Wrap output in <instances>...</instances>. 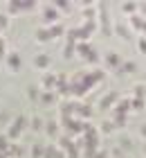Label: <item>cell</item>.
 <instances>
[{"mask_svg": "<svg viewBox=\"0 0 146 158\" xmlns=\"http://www.w3.org/2000/svg\"><path fill=\"white\" fill-rule=\"evenodd\" d=\"M124 9H126V11H135V5L128 2V5H124Z\"/></svg>", "mask_w": 146, "mask_h": 158, "instance_id": "603a6c76", "label": "cell"}, {"mask_svg": "<svg viewBox=\"0 0 146 158\" xmlns=\"http://www.w3.org/2000/svg\"><path fill=\"white\" fill-rule=\"evenodd\" d=\"M72 52H74V43H72V41H70V43H68V45H65V56H70Z\"/></svg>", "mask_w": 146, "mask_h": 158, "instance_id": "ac0fdd59", "label": "cell"}, {"mask_svg": "<svg viewBox=\"0 0 146 158\" xmlns=\"http://www.w3.org/2000/svg\"><path fill=\"white\" fill-rule=\"evenodd\" d=\"M5 54V43H2V39H0V56Z\"/></svg>", "mask_w": 146, "mask_h": 158, "instance_id": "4316f807", "label": "cell"}, {"mask_svg": "<svg viewBox=\"0 0 146 158\" xmlns=\"http://www.w3.org/2000/svg\"><path fill=\"white\" fill-rule=\"evenodd\" d=\"M5 25H7V18H5V16H0V27H5Z\"/></svg>", "mask_w": 146, "mask_h": 158, "instance_id": "83f0119b", "label": "cell"}, {"mask_svg": "<svg viewBox=\"0 0 146 158\" xmlns=\"http://www.w3.org/2000/svg\"><path fill=\"white\" fill-rule=\"evenodd\" d=\"M130 106H133V109H142V106H144V99L137 97V99H133V102H130Z\"/></svg>", "mask_w": 146, "mask_h": 158, "instance_id": "9a60e30c", "label": "cell"}, {"mask_svg": "<svg viewBox=\"0 0 146 158\" xmlns=\"http://www.w3.org/2000/svg\"><path fill=\"white\" fill-rule=\"evenodd\" d=\"M77 111L81 113V115H90V113H92V109H90V106H79V104H77Z\"/></svg>", "mask_w": 146, "mask_h": 158, "instance_id": "8fae6325", "label": "cell"}, {"mask_svg": "<svg viewBox=\"0 0 146 158\" xmlns=\"http://www.w3.org/2000/svg\"><path fill=\"white\" fill-rule=\"evenodd\" d=\"M117 99V93H110V95H106V99H101V109H106V106H110V102Z\"/></svg>", "mask_w": 146, "mask_h": 158, "instance_id": "8992f818", "label": "cell"}, {"mask_svg": "<svg viewBox=\"0 0 146 158\" xmlns=\"http://www.w3.org/2000/svg\"><path fill=\"white\" fill-rule=\"evenodd\" d=\"M124 70H126V73H133V70H135V66H133V63H130V61H128V63H126V66H124Z\"/></svg>", "mask_w": 146, "mask_h": 158, "instance_id": "ffe728a7", "label": "cell"}, {"mask_svg": "<svg viewBox=\"0 0 146 158\" xmlns=\"http://www.w3.org/2000/svg\"><path fill=\"white\" fill-rule=\"evenodd\" d=\"M77 50H79V52H81V54L85 56V54H88V52H90V50H92V48H90V45H88V43H81V45H79Z\"/></svg>", "mask_w": 146, "mask_h": 158, "instance_id": "7c38bea8", "label": "cell"}, {"mask_svg": "<svg viewBox=\"0 0 146 158\" xmlns=\"http://www.w3.org/2000/svg\"><path fill=\"white\" fill-rule=\"evenodd\" d=\"M85 56H88V61H97V59H99V54H97V52H92V50H90V52H88Z\"/></svg>", "mask_w": 146, "mask_h": 158, "instance_id": "d6986e66", "label": "cell"}, {"mask_svg": "<svg viewBox=\"0 0 146 158\" xmlns=\"http://www.w3.org/2000/svg\"><path fill=\"white\" fill-rule=\"evenodd\" d=\"M108 152H97V154H92V158H106Z\"/></svg>", "mask_w": 146, "mask_h": 158, "instance_id": "44dd1931", "label": "cell"}, {"mask_svg": "<svg viewBox=\"0 0 146 158\" xmlns=\"http://www.w3.org/2000/svg\"><path fill=\"white\" fill-rule=\"evenodd\" d=\"M29 7H32L29 2H11L9 9H11V11H18V9H29Z\"/></svg>", "mask_w": 146, "mask_h": 158, "instance_id": "5b68a950", "label": "cell"}, {"mask_svg": "<svg viewBox=\"0 0 146 158\" xmlns=\"http://www.w3.org/2000/svg\"><path fill=\"white\" fill-rule=\"evenodd\" d=\"M9 156H20V147L11 145V147H9Z\"/></svg>", "mask_w": 146, "mask_h": 158, "instance_id": "e0dca14e", "label": "cell"}, {"mask_svg": "<svg viewBox=\"0 0 146 158\" xmlns=\"http://www.w3.org/2000/svg\"><path fill=\"white\" fill-rule=\"evenodd\" d=\"M25 127V118H18L16 120V124H14L11 129H9V135H11V138H16V135L20 133V129H23Z\"/></svg>", "mask_w": 146, "mask_h": 158, "instance_id": "7a4b0ae2", "label": "cell"}, {"mask_svg": "<svg viewBox=\"0 0 146 158\" xmlns=\"http://www.w3.org/2000/svg\"><path fill=\"white\" fill-rule=\"evenodd\" d=\"M63 34V30H61V25H54L52 30H49V36H61Z\"/></svg>", "mask_w": 146, "mask_h": 158, "instance_id": "30bf717a", "label": "cell"}, {"mask_svg": "<svg viewBox=\"0 0 146 158\" xmlns=\"http://www.w3.org/2000/svg\"><path fill=\"white\" fill-rule=\"evenodd\" d=\"M108 63H110V66H119V56H117V54H110V56H108Z\"/></svg>", "mask_w": 146, "mask_h": 158, "instance_id": "4fadbf2b", "label": "cell"}, {"mask_svg": "<svg viewBox=\"0 0 146 158\" xmlns=\"http://www.w3.org/2000/svg\"><path fill=\"white\" fill-rule=\"evenodd\" d=\"M56 16H58V14H56L54 7H47V9H45V18L47 20H56Z\"/></svg>", "mask_w": 146, "mask_h": 158, "instance_id": "9c48e42d", "label": "cell"}, {"mask_svg": "<svg viewBox=\"0 0 146 158\" xmlns=\"http://www.w3.org/2000/svg\"><path fill=\"white\" fill-rule=\"evenodd\" d=\"M140 48H142V52H146V39H142V41H140Z\"/></svg>", "mask_w": 146, "mask_h": 158, "instance_id": "484cf974", "label": "cell"}, {"mask_svg": "<svg viewBox=\"0 0 146 158\" xmlns=\"http://www.w3.org/2000/svg\"><path fill=\"white\" fill-rule=\"evenodd\" d=\"M54 84H56V79H54L52 75H45V77H43V86H45V88H52Z\"/></svg>", "mask_w": 146, "mask_h": 158, "instance_id": "ba28073f", "label": "cell"}, {"mask_svg": "<svg viewBox=\"0 0 146 158\" xmlns=\"http://www.w3.org/2000/svg\"><path fill=\"white\" fill-rule=\"evenodd\" d=\"M83 16H85V18H88V20H90V18H92V16H94V11H92V9H85V14H83Z\"/></svg>", "mask_w": 146, "mask_h": 158, "instance_id": "cb8c5ba5", "label": "cell"}, {"mask_svg": "<svg viewBox=\"0 0 146 158\" xmlns=\"http://www.w3.org/2000/svg\"><path fill=\"white\" fill-rule=\"evenodd\" d=\"M7 149V138H0V152H5Z\"/></svg>", "mask_w": 146, "mask_h": 158, "instance_id": "7402d4cb", "label": "cell"}, {"mask_svg": "<svg viewBox=\"0 0 146 158\" xmlns=\"http://www.w3.org/2000/svg\"><path fill=\"white\" fill-rule=\"evenodd\" d=\"M47 39H49V32L47 30H41L38 32V41H47Z\"/></svg>", "mask_w": 146, "mask_h": 158, "instance_id": "2e32d148", "label": "cell"}, {"mask_svg": "<svg viewBox=\"0 0 146 158\" xmlns=\"http://www.w3.org/2000/svg\"><path fill=\"white\" fill-rule=\"evenodd\" d=\"M0 158H2V154H0Z\"/></svg>", "mask_w": 146, "mask_h": 158, "instance_id": "f1b7e54d", "label": "cell"}, {"mask_svg": "<svg viewBox=\"0 0 146 158\" xmlns=\"http://www.w3.org/2000/svg\"><path fill=\"white\" fill-rule=\"evenodd\" d=\"M36 66H41V68L49 66V56L47 54H38V56H36Z\"/></svg>", "mask_w": 146, "mask_h": 158, "instance_id": "277c9868", "label": "cell"}, {"mask_svg": "<svg viewBox=\"0 0 146 158\" xmlns=\"http://www.w3.org/2000/svg\"><path fill=\"white\" fill-rule=\"evenodd\" d=\"M63 124H65V129H70V131H81V129H83L81 122H79V120H72V118H65Z\"/></svg>", "mask_w": 146, "mask_h": 158, "instance_id": "6da1fadb", "label": "cell"}, {"mask_svg": "<svg viewBox=\"0 0 146 158\" xmlns=\"http://www.w3.org/2000/svg\"><path fill=\"white\" fill-rule=\"evenodd\" d=\"M54 99H56V97L52 95V93H47V95H43V104H52Z\"/></svg>", "mask_w": 146, "mask_h": 158, "instance_id": "5bb4252c", "label": "cell"}, {"mask_svg": "<svg viewBox=\"0 0 146 158\" xmlns=\"http://www.w3.org/2000/svg\"><path fill=\"white\" fill-rule=\"evenodd\" d=\"M7 63H9L14 70H18L20 68V56L18 54H9V56H7Z\"/></svg>", "mask_w": 146, "mask_h": 158, "instance_id": "3957f363", "label": "cell"}, {"mask_svg": "<svg viewBox=\"0 0 146 158\" xmlns=\"http://www.w3.org/2000/svg\"><path fill=\"white\" fill-rule=\"evenodd\" d=\"M47 133H56V124H47Z\"/></svg>", "mask_w": 146, "mask_h": 158, "instance_id": "d4e9b609", "label": "cell"}, {"mask_svg": "<svg viewBox=\"0 0 146 158\" xmlns=\"http://www.w3.org/2000/svg\"><path fill=\"white\" fill-rule=\"evenodd\" d=\"M133 25L137 27V30H146V20L140 18V16H133Z\"/></svg>", "mask_w": 146, "mask_h": 158, "instance_id": "52a82bcc", "label": "cell"}]
</instances>
